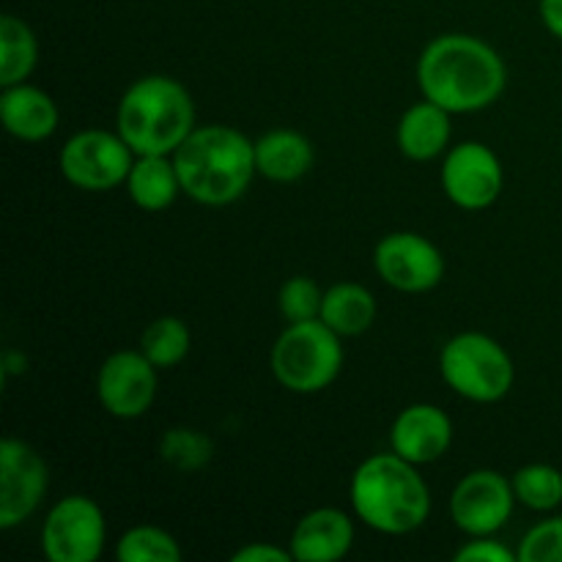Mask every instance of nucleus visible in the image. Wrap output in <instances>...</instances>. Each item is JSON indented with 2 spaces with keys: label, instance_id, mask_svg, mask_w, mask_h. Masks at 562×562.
Returning <instances> with one entry per match:
<instances>
[{
  "label": "nucleus",
  "instance_id": "obj_4",
  "mask_svg": "<svg viewBox=\"0 0 562 562\" xmlns=\"http://www.w3.org/2000/svg\"><path fill=\"white\" fill-rule=\"evenodd\" d=\"M195 130L192 97L179 80L165 75L140 77L126 88L119 104V135L135 157L176 154Z\"/></svg>",
  "mask_w": 562,
  "mask_h": 562
},
{
  "label": "nucleus",
  "instance_id": "obj_5",
  "mask_svg": "<svg viewBox=\"0 0 562 562\" xmlns=\"http://www.w3.org/2000/svg\"><path fill=\"white\" fill-rule=\"evenodd\" d=\"M340 366H344L340 335L322 318L289 324L274 340L272 373L291 393H322L338 379Z\"/></svg>",
  "mask_w": 562,
  "mask_h": 562
},
{
  "label": "nucleus",
  "instance_id": "obj_22",
  "mask_svg": "<svg viewBox=\"0 0 562 562\" xmlns=\"http://www.w3.org/2000/svg\"><path fill=\"white\" fill-rule=\"evenodd\" d=\"M190 327L176 316L154 318L140 338V351L148 357V362L157 368H173L190 351Z\"/></svg>",
  "mask_w": 562,
  "mask_h": 562
},
{
  "label": "nucleus",
  "instance_id": "obj_1",
  "mask_svg": "<svg viewBox=\"0 0 562 562\" xmlns=\"http://www.w3.org/2000/svg\"><path fill=\"white\" fill-rule=\"evenodd\" d=\"M417 82L428 102L448 113H475L499 99L508 82L503 58L467 33L439 36L417 60Z\"/></svg>",
  "mask_w": 562,
  "mask_h": 562
},
{
  "label": "nucleus",
  "instance_id": "obj_26",
  "mask_svg": "<svg viewBox=\"0 0 562 562\" xmlns=\"http://www.w3.org/2000/svg\"><path fill=\"white\" fill-rule=\"evenodd\" d=\"M322 300H324V291L318 289L316 280L305 278V274H296V278L285 280V283L280 285V294H278L280 316H283L289 324L311 322V318L322 316Z\"/></svg>",
  "mask_w": 562,
  "mask_h": 562
},
{
  "label": "nucleus",
  "instance_id": "obj_7",
  "mask_svg": "<svg viewBox=\"0 0 562 562\" xmlns=\"http://www.w3.org/2000/svg\"><path fill=\"white\" fill-rule=\"evenodd\" d=\"M135 151L126 146L119 132L86 130L77 132L60 148V173L69 184L88 192H104L126 184Z\"/></svg>",
  "mask_w": 562,
  "mask_h": 562
},
{
  "label": "nucleus",
  "instance_id": "obj_28",
  "mask_svg": "<svg viewBox=\"0 0 562 562\" xmlns=\"http://www.w3.org/2000/svg\"><path fill=\"white\" fill-rule=\"evenodd\" d=\"M456 562H519L516 552H510L505 543L494 541L492 536H481L475 541H470L467 547H461L453 554Z\"/></svg>",
  "mask_w": 562,
  "mask_h": 562
},
{
  "label": "nucleus",
  "instance_id": "obj_17",
  "mask_svg": "<svg viewBox=\"0 0 562 562\" xmlns=\"http://www.w3.org/2000/svg\"><path fill=\"white\" fill-rule=\"evenodd\" d=\"M395 137H398V148L404 151V157L415 159V162L437 159L450 143V113L428 99L412 104L401 119Z\"/></svg>",
  "mask_w": 562,
  "mask_h": 562
},
{
  "label": "nucleus",
  "instance_id": "obj_20",
  "mask_svg": "<svg viewBox=\"0 0 562 562\" xmlns=\"http://www.w3.org/2000/svg\"><path fill=\"white\" fill-rule=\"evenodd\" d=\"M322 318L329 329L346 338V335H362L376 322V300L371 291L360 283H335L324 291Z\"/></svg>",
  "mask_w": 562,
  "mask_h": 562
},
{
  "label": "nucleus",
  "instance_id": "obj_23",
  "mask_svg": "<svg viewBox=\"0 0 562 562\" xmlns=\"http://www.w3.org/2000/svg\"><path fill=\"white\" fill-rule=\"evenodd\" d=\"M115 558L121 562H179L181 547L170 532L151 525H140L119 538Z\"/></svg>",
  "mask_w": 562,
  "mask_h": 562
},
{
  "label": "nucleus",
  "instance_id": "obj_15",
  "mask_svg": "<svg viewBox=\"0 0 562 562\" xmlns=\"http://www.w3.org/2000/svg\"><path fill=\"white\" fill-rule=\"evenodd\" d=\"M355 543V525L338 508H318L302 516L291 536V558L296 562L344 560Z\"/></svg>",
  "mask_w": 562,
  "mask_h": 562
},
{
  "label": "nucleus",
  "instance_id": "obj_29",
  "mask_svg": "<svg viewBox=\"0 0 562 562\" xmlns=\"http://www.w3.org/2000/svg\"><path fill=\"white\" fill-rule=\"evenodd\" d=\"M231 560L234 562H289L294 558H291V552L272 547V543H250V547L239 549Z\"/></svg>",
  "mask_w": 562,
  "mask_h": 562
},
{
  "label": "nucleus",
  "instance_id": "obj_13",
  "mask_svg": "<svg viewBox=\"0 0 562 562\" xmlns=\"http://www.w3.org/2000/svg\"><path fill=\"white\" fill-rule=\"evenodd\" d=\"M505 184L499 157L477 140L459 143L442 162V187L456 206L467 212L492 206Z\"/></svg>",
  "mask_w": 562,
  "mask_h": 562
},
{
  "label": "nucleus",
  "instance_id": "obj_14",
  "mask_svg": "<svg viewBox=\"0 0 562 562\" xmlns=\"http://www.w3.org/2000/svg\"><path fill=\"white\" fill-rule=\"evenodd\" d=\"M453 442V423L439 406L412 404L395 417L390 445L401 459L423 467L442 459Z\"/></svg>",
  "mask_w": 562,
  "mask_h": 562
},
{
  "label": "nucleus",
  "instance_id": "obj_18",
  "mask_svg": "<svg viewBox=\"0 0 562 562\" xmlns=\"http://www.w3.org/2000/svg\"><path fill=\"white\" fill-rule=\"evenodd\" d=\"M313 168V146L294 130H272L256 140V170L269 181L302 179Z\"/></svg>",
  "mask_w": 562,
  "mask_h": 562
},
{
  "label": "nucleus",
  "instance_id": "obj_19",
  "mask_svg": "<svg viewBox=\"0 0 562 562\" xmlns=\"http://www.w3.org/2000/svg\"><path fill=\"white\" fill-rule=\"evenodd\" d=\"M126 192H130L135 206H140L143 212H162L181 192L176 162L165 157V154L137 157L132 162L130 176H126Z\"/></svg>",
  "mask_w": 562,
  "mask_h": 562
},
{
  "label": "nucleus",
  "instance_id": "obj_6",
  "mask_svg": "<svg viewBox=\"0 0 562 562\" xmlns=\"http://www.w3.org/2000/svg\"><path fill=\"white\" fill-rule=\"evenodd\" d=\"M439 371L453 393L475 404H494L514 387V360L494 338L461 333L445 344Z\"/></svg>",
  "mask_w": 562,
  "mask_h": 562
},
{
  "label": "nucleus",
  "instance_id": "obj_2",
  "mask_svg": "<svg viewBox=\"0 0 562 562\" xmlns=\"http://www.w3.org/2000/svg\"><path fill=\"white\" fill-rule=\"evenodd\" d=\"M181 192L203 206H225L241 198L256 170V143L234 126H195L176 148Z\"/></svg>",
  "mask_w": 562,
  "mask_h": 562
},
{
  "label": "nucleus",
  "instance_id": "obj_10",
  "mask_svg": "<svg viewBox=\"0 0 562 562\" xmlns=\"http://www.w3.org/2000/svg\"><path fill=\"white\" fill-rule=\"evenodd\" d=\"M514 483L494 470H475L459 481L450 497V516L461 532L472 538L494 536L514 514Z\"/></svg>",
  "mask_w": 562,
  "mask_h": 562
},
{
  "label": "nucleus",
  "instance_id": "obj_9",
  "mask_svg": "<svg viewBox=\"0 0 562 562\" xmlns=\"http://www.w3.org/2000/svg\"><path fill=\"white\" fill-rule=\"evenodd\" d=\"M379 278L406 294H423L442 283L445 258L431 239L412 231L387 234L373 252Z\"/></svg>",
  "mask_w": 562,
  "mask_h": 562
},
{
  "label": "nucleus",
  "instance_id": "obj_3",
  "mask_svg": "<svg viewBox=\"0 0 562 562\" xmlns=\"http://www.w3.org/2000/svg\"><path fill=\"white\" fill-rule=\"evenodd\" d=\"M351 508L362 525L384 536H406L426 525L431 494L417 464L398 453L371 456L351 477Z\"/></svg>",
  "mask_w": 562,
  "mask_h": 562
},
{
  "label": "nucleus",
  "instance_id": "obj_8",
  "mask_svg": "<svg viewBox=\"0 0 562 562\" xmlns=\"http://www.w3.org/2000/svg\"><path fill=\"white\" fill-rule=\"evenodd\" d=\"M104 514L91 497L71 494L44 519L42 549L53 562H97L104 552Z\"/></svg>",
  "mask_w": 562,
  "mask_h": 562
},
{
  "label": "nucleus",
  "instance_id": "obj_24",
  "mask_svg": "<svg viewBox=\"0 0 562 562\" xmlns=\"http://www.w3.org/2000/svg\"><path fill=\"white\" fill-rule=\"evenodd\" d=\"M516 503L530 510H554L562 503V472L549 464H527L514 475Z\"/></svg>",
  "mask_w": 562,
  "mask_h": 562
},
{
  "label": "nucleus",
  "instance_id": "obj_25",
  "mask_svg": "<svg viewBox=\"0 0 562 562\" xmlns=\"http://www.w3.org/2000/svg\"><path fill=\"white\" fill-rule=\"evenodd\" d=\"M159 456L173 470L195 472L212 461L214 445L198 428H170V431H165L162 442H159Z\"/></svg>",
  "mask_w": 562,
  "mask_h": 562
},
{
  "label": "nucleus",
  "instance_id": "obj_11",
  "mask_svg": "<svg viewBox=\"0 0 562 562\" xmlns=\"http://www.w3.org/2000/svg\"><path fill=\"white\" fill-rule=\"evenodd\" d=\"M47 492V464L22 439L0 442V530L20 527Z\"/></svg>",
  "mask_w": 562,
  "mask_h": 562
},
{
  "label": "nucleus",
  "instance_id": "obj_16",
  "mask_svg": "<svg viewBox=\"0 0 562 562\" xmlns=\"http://www.w3.org/2000/svg\"><path fill=\"white\" fill-rule=\"evenodd\" d=\"M0 119L9 135L27 143L47 140L58 130V108L53 97L27 82L5 88L0 97Z\"/></svg>",
  "mask_w": 562,
  "mask_h": 562
},
{
  "label": "nucleus",
  "instance_id": "obj_21",
  "mask_svg": "<svg viewBox=\"0 0 562 562\" xmlns=\"http://www.w3.org/2000/svg\"><path fill=\"white\" fill-rule=\"evenodd\" d=\"M38 44L27 22L20 16L3 14L0 20V86L9 88L25 82L36 69Z\"/></svg>",
  "mask_w": 562,
  "mask_h": 562
},
{
  "label": "nucleus",
  "instance_id": "obj_12",
  "mask_svg": "<svg viewBox=\"0 0 562 562\" xmlns=\"http://www.w3.org/2000/svg\"><path fill=\"white\" fill-rule=\"evenodd\" d=\"M157 371L143 351H115L99 368V404L119 420L146 415L157 398Z\"/></svg>",
  "mask_w": 562,
  "mask_h": 562
},
{
  "label": "nucleus",
  "instance_id": "obj_30",
  "mask_svg": "<svg viewBox=\"0 0 562 562\" xmlns=\"http://www.w3.org/2000/svg\"><path fill=\"white\" fill-rule=\"evenodd\" d=\"M541 20L547 31L562 42V0H541Z\"/></svg>",
  "mask_w": 562,
  "mask_h": 562
},
{
  "label": "nucleus",
  "instance_id": "obj_27",
  "mask_svg": "<svg viewBox=\"0 0 562 562\" xmlns=\"http://www.w3.org/2000/svg\"><path fill=\"white\" fill-rule=\"evenodd\" d=\"M519 562H562V516L532 527L516 552Z\"/></svg>",
  "mask_w": 562,
  "mask_h": 562
}]
</instances>
